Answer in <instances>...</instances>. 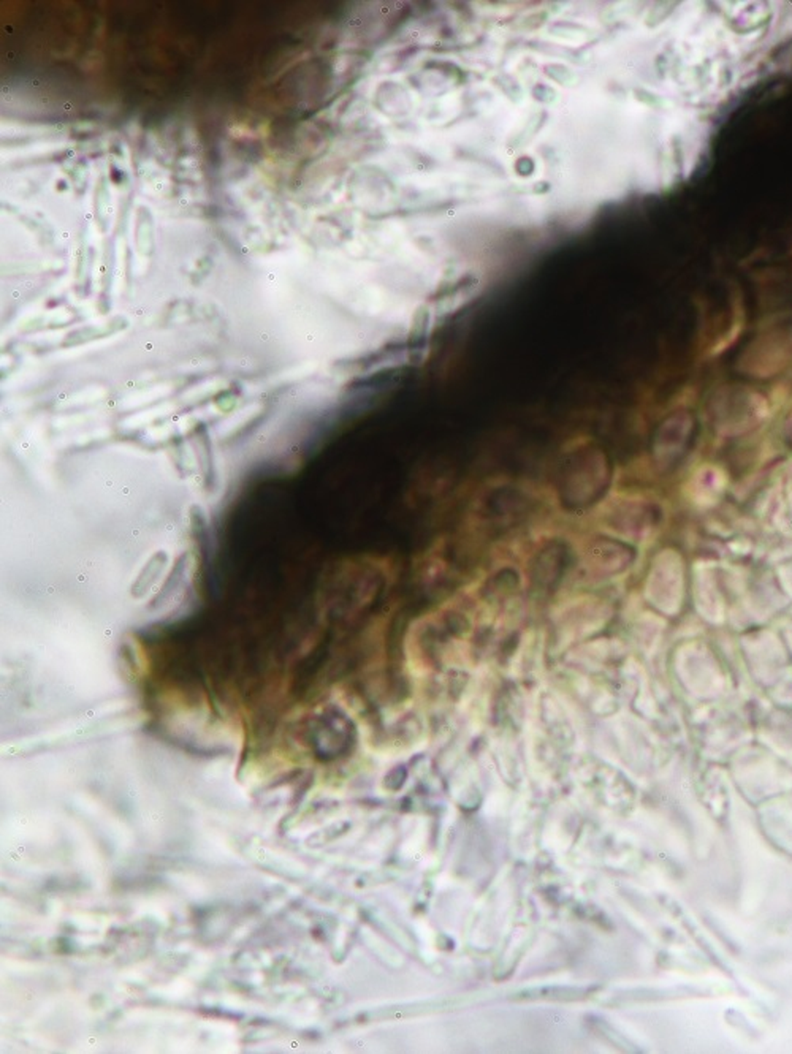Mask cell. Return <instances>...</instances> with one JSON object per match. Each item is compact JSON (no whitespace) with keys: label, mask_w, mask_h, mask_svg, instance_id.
Returning <instances> with one entry per match:
<instances>
[{"label":"cell","mask_w":792,"mask_h":1054,"mask_svg":"<svg viewBox=\"0 0 792 1054\" xmlns=\"http://www.w3.org/2000/svg\"><path fill=\"white\" fill-rule=\"evenodd\" d=\"M607 462L604 456L586 450L572 458L561 477V491L566 502L585 505L593 502L607 484Z\"/></svg>","instance_id":"6da1fadb"},{"label":"cell","mask_w":792,"mask_h":1054,"mask_svg":"<svg viewBox=\"0 0 792 1054\" xmlns=\"http://www.w3.org/2000/svg\"><path fill=\"white\" fill-rule=\"evenodd\" d=\"M633 558L627 546L608 540H596L586 552V564L599 573H617L623 571Z\"/></svg>","instance_id":"7a4b0ae2"}]
</instances>
